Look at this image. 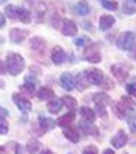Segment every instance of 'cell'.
I'll return each instance as SVG.
<instances>
[{
    "label": "cell",
    "instance_id": "1",
    "mask_svg": "<svg viewBox=\"0 0 136 154\" xmlns=\"http://www.w3.org/2000/svg\"><path fill=\"white\" fill-rule=\"evenodd\" d=\"M7 70L11 73L13 76L19 75V73L24 70L25 67V62H24V57L21 54H16V53H8L7 56Z\"/></svg>",
    "mask_w": 136,
    "mask_h": 154
},
{
    "label": "cell",
    "instance_id": "2",
    "mask_svg": "<svg viewBox=\"0 0 136 154\" xmlns=\"http://www.w3.org/2000/svg\"><path fill=\"white\" fill-rule=\"evenodd\" d=\"M135 33L133 32H123V33H120V35L117 37V42H116V45L119 46V49H123V51H130L132 49V46L136 43L135 42Z\"/></svg>",
    "mask_w": 136,
    "mask_h": 154
},
{
    "label": "cell",
    "instance_id": "3",
    "mask_svg": "<svg viewBox=\"0 0 136 154\" xmlns=\"http://www.w3.org/2000/svg\"><path fill=\"white\" fill-rule=\"evenodd\" d=\"M84 59L89 60L90 64H98L101 60V54L98 49V45H89V46L84 49Z\"/></svg>",
    "mask_w": 136,
    "mask_h": 154
},
{
    "label": "cell",
    "instance_id": "4",
    "mask_svg": "<svg viewBox=\"0 0 136 154\" xmlns=\"http://www.w3.org/2000/svg\"><path fill=\"white\" fill-rule=\"evenodd\" d=\"M84 75H86L87 81H89L90 84H97V86H101V84H103V81L106 79L105 73L101 72V70H98V68H90V70L84 72Z\"/></svg>",
    "mask_w": 136,
    "mask_h": 154
},
{
    "label": "cell",
    "instance_id": "5",
    "mask_svg": "<svg viewBox=\"0 0 136 154\" xmlns=\"http://www.w3.org/2000/svg\"><path fill=\"white\" fill-rule=\"evenodd\" d=\"M60 86L64 88L65 91H71V89H75V86H76V78L73 76L70 72L62 73V76H60Z\"/></svg>",
    "mask_w": 136,
    "mask_h": 154
},
{
    "label": "cell",
    "instance_id": "6",
    "mask_svg": "<svg viewBox=\"0 0 136 154\" xmlns=\"http://www.w3.org/2000/svg\"><path fill=\"white\" fill-rule=\"evenodd\" d=\"M51 60H52L55 65L64 64V62L67 60V54H65V51L62 49L60 46H54V48H52V51H51Z\"/></svg>",
    "mask_w": 136,
    "mask_h": 154
},
{
    "label": "cell",
    "instance_id": "7",
    "mask_svg": "<svg viewBox=\"0 0 136 154\" xmlns=\"http://www.w3.org/2000/svg\"><path fill=\"white\" fill-rule=\"evenodd\" d=\"M13 102L16 103V106H18L21 111H24V113H27V111L32 110V103H30L27 99H24L21 94H14V95H13Z\"/></svg>",
    "mask_w": 136,
    "mask_h": 154
},
{
    "label": "cell",
    "instance_id": "8",
    "mask_svg": "<svg viewBox=\"0 0 136 154\" xmlns=\"http://www.w3.org/2000/svg\"><path fill=\"white\" fill-rule=\"evenodd\" d=\"M62 33L67 35V37L76 35L78 33V26L73 21H70V19H64V22H62Z\"/></svg>",
    "mask_w": 136,
    "mask_h": 154
},
{
    "label": "cell",
    "instance_id": "9",
    "mask_svg": "<svg viewBox=\"0 0 136 154\" xmlns=\"http://www.w3.org/2000/svg\"><path fill=\"white\" fill-rule=\"evenodd\" d=\"M27 35H29V32H27L25 29H11L10 40L13 43H21V42H24V40L27 38Z\"/></svg>",
    "mask_w": 136,
    "mask_h": 154
},
{
    "label": "cell",
    "instance_id": "10",
    "mask_svg": "<svg viewBox=\"0 0 136 154\" xmlns=\"http://www.w3.org/2000/svg\"><path fill=\"white\" fill-rule=\"evenodd\" d=\"M127 140H128L127 134L123 132V130H119V132L111 138V143H112V146H114V148H123V146H125V143H127Z\"/></svg>",
    "mask_w": 136,
    "mask_h": 154
},
{
    "label": "cell",
    "instance_id": "11",
    "mask_svg": "<svg viewBox=\"0 0 136 154\" xmlns=\"http://www.w3.org/2000/svg\"><path fill=\"white\" fill-rule=\"evenodd\" d=\"M30 49H33L38 54H43L44 49H46V42H44L43 38H40V37H33L30 40Z\"/></svg>",
    "mask_w": 136,
    "mask_h": 154
},
{
    "label": "cell",
    "instance_id": "12",
    "mask_svg": "<svg viewBox=\"0 0 136 154\" xmlns=\"http://www.w3.org/2000/svg\"><path fill=\"white\" fill-rule=\"evenodd\" d=\"M93 102L100 108H105V106H108L111 103V97L108 95L106 92H97V94H93Z\"/></svg>",
    "mask_w": 136,
    "mask_h": 154
},
{
    "label": "cell",
    "instance_id": "13",
    "mask_svg": "<svg viewBox=\"0 0 136 154\" xmlns=\"http://www.w3.org/2000/svg\"><path fill=\"white\" fill-rule=\"evenodd\" d=\"M111 72L119 81H123V79L128 78V70H127V67H123V65H112Z\"/></svg>",
    "mask_w": 136,
    "mask_h": 154
},
{
    "label": "cell",
    "instance_id": "14",
    "mask_svg": "<svg viewBox=\"0 0 136 154\" xmlns=\"http://www.w3.org/2000/svg\"><path fill=\"white\" fill-rule=\"evenodd\" d=\"M114 16H111V14H105V16H101L100 18V29L101 30H108V29H111L112 26H114Z\"/></svg>",
    "mask_w": 136,
    "mask_h": 154
},
{
    "label": "cell",
    "instance_id": "15",
    "mask_svg": "<svg viewBox=\"0 0 136 154\" xmlns=\"http://www.w3.org/2000/svg\"><path fill=\"white\" fill-rule=\"evenodd\" d=\"M38 124H40V127H41V132L44 134L46 130H49V129L54 127L55 121H52L51 118H46V116H40V118H38Z\"/></svg>",
    "mask_w": 136,
    "mask_h": 154
},
{
    "label": "cell",
    "instance_id": "16",
    "mask_svg": "<svg viewBox=\"0 0 136 154\" xmlns=\"http://www.w3.org/2000/svg\"><path fill=\"white\" fill-rule=\"evenodd\" d=\"M73 121H75V113L73 111H70V113H67V115H64L62 118H59V121H57V124L60 125V127H70V125L73 124Z\"/></svg>",
    "mask_w": 136,
    "mask_h": 154
},
{
    "label": "cell",
    "instance_id": "17",
    "mask_svg": "<svg viewBox=\"0 0 136 154\" xmlns=\"http://www.w3.org/2000/svg\"><path fill=\"white\" fill-rule=\"evenodd\" d=\"M37 95H38L40 100H52L54 99V91L51 88H48V86H44V88H41L38 91Z\"/></svg>",
    "mask_w": 136,
    "mask_h": 154
},
{
    "label": "cell",
    "instance_id": "18",
    "mask_svg": "<svg viewBox=\"0 0 136 154\" xmlns=\"http://www.w3.org/2000/svg\"><path fill=\"white\" fill-rule=\"evenodd\" d=\"M64 135L71 141V143H78V141H79V130L73 129V127H67L64 130Z\"/></svg>",
    "mask_w": 136,
    "mask_h": 154
},
{
    "label": "cell",
    "instance_id": "19",
    "mask_svg": "<svg viewBox=\"0 0 136 154\" xmlns=\"http://www.w3.org/2000/svg\"><path fill=\"white\" fill-rule=\"evenodd\" d=\"M92 122H86V121H81V124H79V129L84 130V134L86 135H98V130L95 125H90Z\"/></svg>",
    "mask_w": 136,
    "mask_h": 154
},
{
    "label": "cell",
    "instance_id": "20",
    "mask_svg": "<svg viewBox=\"0 0 136 154\" xmlns=\"http://www.w3.org/2000/svg\"><path fill=\"white\" fill-rule=\"evenodd\" d=\"M62 106H64V103H62L60 99H52V100H49V103H48V111L55 115V113L60 111Z\"/></svg>",
    "mask_w": 136,
    "mask_h": 154
},
{
    "label": "cell",
    "instance_id": "21",
    "mask_svg": "<svg viewBox=\"0 0 136 154\" xmlns=\"http://www.w3.org/2000/svg\"><path fill=\"white\" fill-rule=\"evenodd\" d=\"M79 113H81V116L84 118L86 122H93L95 121V113H93V110H90L89 106H82L81 110H79Z\"/></svg>",
    "mask_w": 136,
    "mask_h": 154
},
{
    "label": "cell",
    "instance_id": "22",
    "mask_svg": "<svg viewBox=\"0 0 136 154\" xmlns=\"http://www.w3.org/2000/svg\"><path fill=\"white\" fill-rule=\"evenodd\" d=\"M75 10H76V13L81 14V16H86V14L90 13V7H89V3L86 2V0H81V2H78Z\"/></svg>",
    "mask_w": 136,
    "mask_h": 154
},
{
    "label": "cell",
    "instance_id": "23",
    "mask_svg": "<svg viewBox=\"0 0 136 154\" xmlns=\"http://www.w3.org/2000/svg\"><path fill=\"white\" fill-rule=\"evenodd\" d=\"M18 19L22 21V22H25V24H29V22L32 21L30 11H27V10H24V8H19V11H18Z\"/></svg>",
    "mask_w": 136,
    "mask_h": 154
},
{
    "label": "cell",
    "instance_id": "24",
    "mask_svg": "<svg viewBox=\"0 0 136 154\" xmlns=\"http://www.w3.org/2000/svg\"><path fill=\"white\" fill-rule=\"evenodd\" d=\"M112 111H114V115L119 116L120 119H122V118H125V105H123L122 102H120V103L117 102V103L112 105Z\"/></svg>",
    "mask_w": 136,
    "mask_h": 154
},
{
    "label": "cell",
    "instance_id": "25",
    "mask_svg": "<svg viewBox=\"0 0 136 154\" xmlns=\"http://www.w3.org/2000/svg\"><path fill=\"white\" fill-rule=\"evenodd\" d=\"M18 11H19V8L14 7V5H7V7H5V14H7L10 19L18 18Z\"/></svg>",
    "mask_w": 136,
    "mask_h": 154
},
{
    "label": "cell",
    "instance_id": "26",
    "mask_svg": "<svg viewBox=\"0 0 136 154\" xmlns=\"http://www.w3.org/2000/svg\"><path fill=\"white\" fill-rule=\"evenodd\" d=\"M62 103H64L65 106H68L70 110H75L76 108V105H78V102H76V99H73V97H70V95H65V97H62Z\"/></svg>",
    "mask_w": 136,
    "mask_h": 154
},
{
    "label": "cell",
    "instance_id": "27",
    "mask_svg": "<svg viewBox=\"0 0 136 154\" xmlns=\"http://www.w3.org/2000/svg\"><path fill=\"white\" fill-rule=\"evenodd\" d=\"M76 83H78V89L79 91H84L87 86H89V81H87V78H86V75L84 73H81V75H78V78H76Z\"/></svg>",
    "mask_w": 136,
    "mask_h": 154
},
{
    "label": "cell",
    "instance_id": "28",
    "mask_svg": "<svg viewBox=\"0 0 136 154\" xmlns=\"http://www.w3.org/2000/svg\"><path fill=\"white\" fill-rule=\"evenodd\" d=\"M101 5H103L106 10H111V11L119 8V3L116 2V0H101Z\"/></svg>",
    "mask_w": 136,
    "mask_h": 154
},
{
    "label": "cell",
    "instance_id": "29",
    "mask_svg": "<svg viewBox=\"0 0 136 154\" xmlns=\"http://www.w3.org/2000/svg\"><path fill=\"white\" fill-rule=\"evenodd\" d=\"M123 13L125 14H133V13H136V7L135 5H132V3H123Z\"/></svg>",
    "mask_w": 136,
    "mask_h": 154
},
{
    "label": "cell",
    "instance_id": "30",
    "mask_svg": "<svg viewBox=\"0 0 136 154\" xmlns=\"http://www.w3.org/2000/svg\"><path fill=\"white\" fill-rule=\"evenodd\" d=\"M127 122H128V127L132 129V132H136V116L133 115L127 116Z\"/></svg>",
    "mask_w": 136,
    "mask_h": 154
},
{
    "label": "cell",
    "instance_id": "31",
    "mask_svg": "<svg viewBox=\"0 0 136 154\" xmlns=\"http://www.w3.org/2000/svg\"><path fill=\"white\" fill-rule=\"evenodd\" d=\"M122 103L125 105V108H128V110H132V111L135 110V106H136V105H135V102H133V100H130L128 97H123V99H122Z\"/></svg>",
    "mask_w": 136,
    "mask_h": 154
},
{
    "label": "cell",
    "instance_id": "32",
    "mask_svg": "<svg viewBox=\"0 0 136 154\" xmlns=\"http://www.w3.org/2000/svg\"><path fill=\"white\" fill-rule=\"evenodd\" d=\"M27 149H29L30 152H37V151L40 149V143H38V141H29Z\"/></svg>",
    "mask_w": 136,
    "mask_h": 154
},
{
    "label": "cell",
    "instance_id": "33",
    "mask_svg": "<svg viewBox=\"0 0 136 154\" xmlns=\"http://www.w3.org/2000/svg\"><path fill=\"white\" fill-rule=\"evenodd\" d=\"M127 92L136 97V76L133 78V83H132V84H128V86H127Z\"/></svg>",
    "mask_w": 136,
    "mask_h": 154
},
{
    "label": "cell",
    "instance_id": "34",
    "mask_svg": "<svg viewBox=\"0 0 136 154\" xmlns=\"http://www.w3.org/2000/svg\"><path fill=\"white\" fill-rule=\"evenodd\" d=\"M89 42V38L87 37H79V38H76L75 40V45L78 48H82V46H86V43Z\"/></svg>",
    "mask_w": 136,
    "mask_h": 154
},
{
    "label": "cell",
    "instance_id": "35",
    "mask_svg": "<svg viewBox=\"0 0 136 154\" xmlns=\"http://www.w3.org/2000/svg\"><path fill=\"white\" fill-rule=\"evenodd\" d=\"M82 154H98V149H97V146L90 145V146H86V148H84Z\"/></svg>",
    "mask_w": 136,
    "mask_h": 154
},
{
    "label": "cell",
    "instance_id": "36",
    "mask_svg": "<svg viewBox=\"0 0 136 154\" xmlns=\"http://www.w3.org/2000/svg\"><path fill=\"white\" fill-rule=\"evenodd\" d=\"M8 134V124L5 121H0V135H5Z\"/></svg>",
    "mask_w": 136,
    "mask_h": 154
},
{
    "label": "cell",
    "instance_id": "37",
    "mask_svg": "<svg viewBox=\"0 0 136 154\" xmlns=\"http://www.w3.org/2000/svg\"><path fill=\"white\" fill-rule=\"evenodd\" d=\"M128 56H130V59H133V60H136V43L132 46V49L128 51Z\"/></svg>",
    "mask_w": 136,
    "mask_h": 154
},
{
    "label": "cell",
    "instance_id": "38",
    "mask_svg": "<svg viewBox=\"0 0 136 154\" xmlns=\"http://www.w3.org/2000/svg\"><path fill=\"white\" fill-rule=\"evenodd\" d=\"M5 72H8L7 70V64H5L3 60H0V75H3Z\"/></svg>",
    "mask_w": 136,
    "mask_h": 154
},
{
    "label": "cell",
    "instance_id": "39",
    "mask_svg": "<svg viewBox=\"0 0 136 154\" xmlns=\"http://www.w3.org/2000/svg\"><path fill=\"white\" fill-rule=\"evenodd\" d=\"M5 116H8V111L5 110V108H2V106H0V119H2V118H5Z\"/></svg>",
    "mask_w": 136,
    "mask_h": 154
},
{
    "label": "cell",
    "instance_id": "40",
    "mask_svg": "<svg viewBox=\"0 0 136 154\" xmlns=\"http://www.w3.org/2000/svg\"><path fill=\"white\" fill-rule=\"evenodd\" d=\"M5 21H7V19H5V14L0 13V27H3V26H5Z\"/></svg>",
    "mask_w": 136,
    "mask_h": 154
},
{
    "label": "cell",
    "instance_id": "41",
    "mask_svg": "<svg viewBox=\"0 0 136 154\" xmlns=\"http://www.w3.org/2000/svg\"><path fill=\"white\" fill-rule=\"evenodd\" d=\"M103 154H114V151H112V149H105Z\"/></svg>",
    "mask_w": 136,
    "mask_h": 154
},
{
    "label": "cell",
    "instance_id": "42",
    "mask_svg": "<svg viewBox=\"0 0 136 154\" xmlns=\"http://www.w3.org/2000/svg\"><path fill=\"white\" fill-rule=\"evenodd\" d=\"M41 154H52V151H49V149H43Z\"/></svg>",
    "mask_w": 136,
    "mask_h": 154
},
{
    "label": "cell",
    "instance_id": "43",
    "mask_svg": "<svg viewBox=\"0 0 136 154\" xmlns=\"http://www.w3.org/2000/svg\"><path fill=\"white\" fill-rule=\"evenodd\" d=\"M7 2H8V0H0V5H5Z\"/></svg>",
    "mask_w": 136,
    "mask_h": 154
},
{
    "label": "cell",
    "instance_id": "44",
    "mask_svg": "<svg viewBox=\"0 0 136 154\" xmlns=\"http://www.w3.org/2000/svg\"><path fill=\"white\" fill-rule=\"evenodd\" d=\"M133 2H135V3H136V0H133Z\"/></svg>",
    "mask_w": 136,
    "mask_h": 154
}]
</instances>
